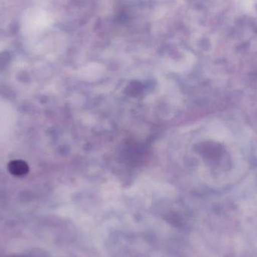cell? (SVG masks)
Here are the masks:
<instances>
[{
	"label": "cell",
	"instance_id": "cell-1",
	"mask_svg": "<svg viewBox=\"0 0 257 257\" xmlns=\"http://www.w3.org/2000/svg\"><path fill=\"white\" fill-rule=\"evenodd\" d=\"M8 170L11 175L16 177H22L30 172L28 164L24 160H12L8 165Z\"/></svg>",
	"mask_w": 257,
	"mask_h": 257
}]
</instances>
